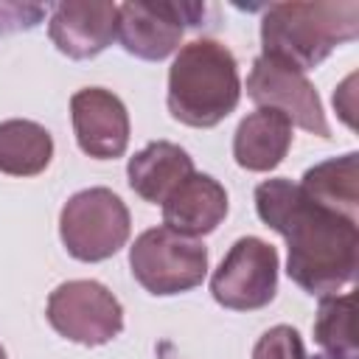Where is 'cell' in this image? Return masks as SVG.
Instances as JSON below:
<instances>
[{"label": "cell", "instance_id": "13", "mask_svg": "<svg viewBox=\"0 0 359 359\" xmlns=\"http://www.w3.org/2000/svg\"><path fill=\"white\" fill-rule=\"evenodd\" d=\"M289 146H292V123L278 109L258 107L255 112L241 118L233 135V157L247 171L278 168Z\"/></svg>", "mask_w": 359, "mask_h": 359}, {"label": "cell", "instance_id": "1", "mask_svg": "<svg viewBox=\"0 0 359 359\" xmlns=\"http://www.w3.org/2000/svg\"><path fill=\"white\" fill-rule=\"evenodd\" d=\"M258 219L283 236L289 247L286 272L309 294L325 297L348 286L359 266V227L331 208L317 205L286 177L255 188Z\"/></svg>", "mask_w": 359, "mask_h": 359}, {"label": "cell", "instance_id": "15", "mask_svg": "<svg viewBox=\"0 0 359 359\" xmlns=\"http://www.w3.org/2000/svg\"><path fill=\"white\" fill-rule=\"evenodd\" d=\"M297 185L317 205L331 208L348 219H356V210H359V154L348 151L342 157L323 160V163L306 168V174Z\"/></svg>", "mask_w": 359, "mask_h": 359}, {"label": "cell", "instance_id": "4", "mask_svg": "<svg viewBox=\"0 0 359 359\" xmlns=\"http://www.w3.org/2000/svg\"><path fill=\"white\" fill-rule=\"evenodd\" d=\"M132 219L118 194L104 185L73 194L59 213V236L65 250L84 261H107L129 241Z\"/></svg>", "mask_w": 359, "mask_h": 359}, {"label": "cell", "instance_id": "8", "mask_svg": "<svg viewBox=\"0 0 359 359\" xmlns=\"http://www.w3.org/2000/svg\"><path fill=\"white\" fill-rule=\"evenodd\" d=\"M202 14H205L202 3H185V0L121 3L118 39L132 56L160 62L180 48L185 28H196Z\"/></svg>", "mask_w": 359, "mask_h": 359}, {"label": "cell", "instance_id": "19", "mask_svg": "<svg viewBox=\"0 0 359 359\" xmlns=\"http://www.w3.org/2000/svg\"><path fill=\"white\" fill-rule=\"evenodd\" d=\"M42 6L34 3H0V36L22 28H34L42 20Z\"/></svg>", "mask_w": 359, "mask_h": 359}, {"label": "cell", "instance_id": "5", "mask_svg": "<svg viewBox=\"0 0 359 359\" xmlns=\"http://www.w3.org/2000/svg\"><path fill=\"white\" fill-rule=\"evenodd\" d=\"M135 280L157 297L196 289L208 275V247L199 238L168 230L165 224L143 230L129 247Z\"/></svg>", "mask_w": 359, "mask_h": 359}, {"label": "cell", "instance_id": "2", "mask_svg": "<svg viewBox=\"0 0 359 359\" xmlns=\"http://www.w3.org/2000/svg\"><path fill=\"white\" fill-rule=\"evenodd\" d=\"M359 3L356 0H292L272 3L261 20L264 56L297 67L300 73L317 67L334 48L356 39Z\"/></svg>", "mask_w": 359, "mask_h": 359}, {"label": "cell", "instance_id": "11", "mask_svg": "<svg viewBox=\"0 0 359 359\" xmlns=\"http://www.w3.org/2000/svg\"><path fill=\"white\" fill-rule=\"evenodd\" d=\"M48 36L65 56L93 59L118 36V3H56L48 20Z\"/></svg>", "mask_w": 359, "mask_h": 359}, {"label": "cell", "instance_id": "18", "mask_svg": "<svg viewBox=\"0 0 359 359\" xmlns=\"http://www.w3.org/2000/svg\"><path fill=\"white\" fill-rule=\"evenodd\" d=\"M252 359H309L300 334L292 325H272L252 348Z\"/></svg>", "mask_w": 359, "mask_h": 359}, {"label": "cell", "instance_id": "20", "mask_svg": "<svg viewBox=\"0 0 359 359\" xmlns=\"http://www.w3.org/2000/svg\"><path fill=\"white\" fill-rule=\"evenodd\" d=\"M311 359H359V356H328V353H317Z\"/></svg>", "mask_w": 359, "mask_h": 359}, {"label": "cell", "instance_id": "10", "mask_svg": "<svg viewBox=\"0 0 359 359\" xmlns=\"http://www.w3.org/2000/svg\"><path fill=\"white\" fill-rule=\"evenodd\" d=\"M70 118L79 149L95 160H115L129 146V112L123 101L104 87L76 90Z\"/></svg>", "mask_w": 359, "mask_h": 359}, {"label": "cell", "instance_id": "12", "mask_svg": "<svg viewBox=\"0 0 359 359\" xmlns=\"http://www.w3.org/2000/svg\"><path fill=\"white\" fill-rule=\"evenodd\" d=\"M227 216V191L210 174H188L163 202V224L174 233L199 238L213 233Z\"/></svg>", "mask_w": 359, "mask_h": 359}, {"label": "cell", "instance_id": "3", "mask_svg": "<svg viewBox=\"0 0 359 359\" xmlns=\"http://www.w3.org/2000/svg\"><path fill=\"white\" fill-rule=\"evenodd\" d=\"M241 98L238 62L227 45L202 36L180 48L168 67V112L194 129L222 123Z\"/></svg>", "mask_w": 359, "mask_h": 359}, {"label": "cell", "instance_id": "6", "mask_svg": "<svg viewBox=\"0 0 359 359\" xmlns=\"http://www.w3.org/2000/svg\"><path fill=\"white\" fill-rule=\"evenodd\" d=\"M45 317L59 337L87 348L107 345L123 331V306L98 280L59 283L48 297Z\"/></svg>", "mask_w": 359, "mask_h": 359}, {"label": "cell", "instance_id": "7", "mask_svg": "<svg viewBox=\"0 0 359 359\" xmlns=\"http://www.w3.org/2000/svg\"><path fill=\"white\" fill-rule=\"evenodd\" d=\"M278 269V250L258 236H244L233 241L210 275V294L230 311L264 309L275 300Z\"/></svg>", "mask_w": 359, "mask_h": 359}, {"label": "cell", "instance_id": "9", "mask_svg": "<svg viewBox=\"0 0 359 359\" xmlns=\"http://www.w3.org/2000/svg\"><path fill=\"white\" fill-rule=\"evenodd\" d=\"M247 95L264 109H278L289 118V123L311 135L331 137V126L325 121L320 95L314 84L306 79V73H300L297 67L261 53L250 67Z\"/></svg>", "mask_w": 359, "mask_h": 359}, {"label": "cell", "instance_id": "16", "mask_svg": "<svg viewBox=\"0 0 359 359\" xmlns=\"http://www.w3.org/2000/svg\"><path fill=\"white\" fill-rule=\"evenodd\" d=\"M53 137L28 118H11L0 123V171L8 177H36L50 165Z\"/></svg>", "mask_w": 359, "mask_h": 359}, {"label": "cell", "instance_id": "17", "mask_svg": "<svg viewBox=\"0 0 359 359\" xmlns=\"http://www.w3.org/2000/svg\"><path fill=\"white\" fill-rule=\"evenodd\" d=\"M314 339L328 356H359L356 342V292L320 297Z\"/></svg>", "mask_w": 359, "mask_h": 359}, {"label": "cell", "instance_id": "14", "mask_svg": "<svg viewBox=\"0 0 359 359\" xmlns=\"http://www.w3.org/2000/svg\"><path fill=\"white\" fill-rule=\"evenodd\" d=\"M188 174H194V157L171 140H154L143 146L135 157H129L126 165L129 188L151 205H163Z\"/></svg>", "mask_w": 359, "mask_h": 359}, {"label": "cell", "instance_id": "21", "mask_svg": "<svg viewBox=\"0 0 359 359\" xmlns=\"http://www.w3.org/2000/svg\"><path fill=\"white\" fill-rule=\"evenodd\" d=\"M0 359H6V348L3 345H0Z\"/></svg>", "mask_w": 359, "mask_h": 359}]
</instances>
